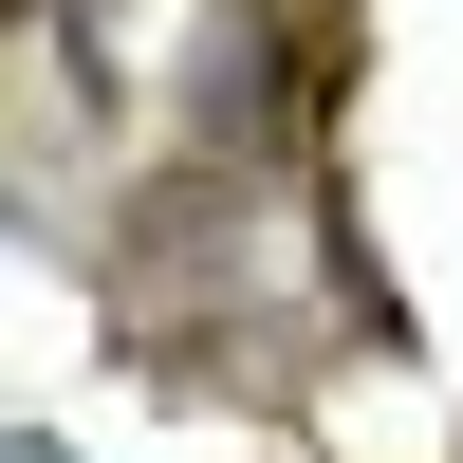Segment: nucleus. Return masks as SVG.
Returning a JSON list of instances; mask_svg holds the SVG:
<instances>
[{"instance_id":"nucleus-1","label":"nucleus","mask_w":463,"mask_h":463,"mask_svg":"<svg viewBox=\"0 0 463 463\" xmlns=\"http://www.w3.org/2000/svg\"><path fill=\"white\" fill-rule=\"evenodd\" d=\"M19 463H56V445H19Z\"/></svg>"}]
</instances>
